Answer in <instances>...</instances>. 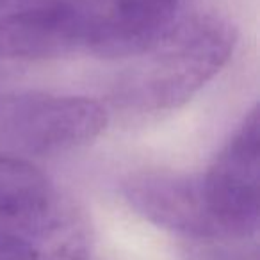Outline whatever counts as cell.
I'll return each mask as SVG.
<instances>
[{
    "label": "cell",
    "mask_w": 260,
    "mask_h": 260,
    "mask_svg": "<svg viewBox=\"0 0 260 260\" xmlns=\"http://www.w3.org/2000/svg\"><path fill=\"white\" fill-rule=\"evenodd\" d=\"M260 121L253 109L202 175L210 219L221 239H248L258 230Z\"/></svg>",
    "instance_id": "obj_4"
},
{
    "label": "cell",
    "mask_w": 260,
    "mask_h": 260,
    "mask_svg": "<svg viewBox=\"0 0 260 260\" xmlns=\"http://www.w3.org/2000/svg\"><path fill=\"white\" fill-rule=\"evenodd\" d=\"M62 0H0V59L68 54Z\"/></svg>",
    "instance_id": "obj_7"
},
{
    "label": "cell",
    "mask_w": 260,
    "mask_h": 260,
    "mask_svg": "<svg viewBox=\"0 0 260 260\" xmlns=\"http://www.w3.org/2000/svg\"><path fill=\"white\" fill-rule=\"evenodd\" d=\"M89 251L86 221L55 192L0 210V260H89Z\"/></svg>",
    "instance_id": "obj_5"
},
{
    "label": "cell",
    "mask_w": 260,
    "mask_h": 260,
    "mask_svg": "<svg viewBox=\"0 0 260 260\" xmlns=\"http://www.w3.org/2000/svg\"><path fill=\"white\" fill-rule=\"evenodd\" d=\"M178 0H62L70 52L138 57L177 23Z\"/></svg>",
    "instance_id": "obj_3"
},
{
    "label": "cell",
    "mask_w": 260,
    "mask_h": 260,
    "mask_svg": "<svg viewBox=\"0 0 260 260\" xmlns=\"http://www.w3.org/2000/svg\"><path fill=\"white\" fill-rule=\"evenodd\" d=\"M123 194L150 223L192 239H221L210 219L202 175L141 171L123 182Z\"/></svg>",
    "instance_id": "obj_6"
},
{
    "label": "cell",
    "mask_w": 260,
    "mask_h": 260,
    "mask_svg": "<svg viewBox=\"0 0 260 260\" xmlns=\"http://www.w3.org/2000/svg\"><path fill=\"white\" fill-rule=\"evenodd\" d=\"M107 119L102 104L86 96L0 94V145L23 155H59L96 139Z\"/></svg>",
    "instance_id": "obj_2"
},
{
    "label": "cell",
    "mask_w": 260,
    "mask_h": 260,
    "mask_svg": "<svg viewBox=\"0 0 260 260\" xmlns=\"http://www.w3.org/2000/svg\"><path fill=\"white\" fill-rule=\"evenodd\" d=\"M235 27L210 13L177 22L148 52L138 55L116 87V100L141 112L187 104L230 61Z\"/></svg>",
    "instance_id": "obj_1"
}]
</instances>
